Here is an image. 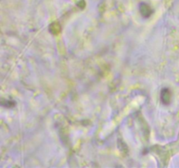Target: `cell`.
Instances as JSON below:
<instances>
[{"mask_svg":"<svg viewBox=\"0 0 179 168\" xmlns=\"http://www.w3.org/2000/svg\"><path fill=\"white\" fill-rule=\"evenodd\" d=\"M171 97H172V95H171L170 88H164L162 89L161 94H160V99H161V102L163 104H164V105L170 104V101H171Z\"/></svg>","mask_w":179,"mask_h":168,"instance_id":"obj_1","label":"cell"},{"mask_svg":"<svg viewBox=\"0 0 179 168\" xmlns=\"http://www.w3.org/2000/svg\"><path fill=\"white\" fill-rule=\"evenodd\" d=\"M2 105H3L4 107L10 108V107H13V106H15V103L12 102V101L8 100V101H4V102H2Z\"/></svg>","mask_w":179,"mask_h":168,"instance_id":"obj_3","label":"cell"},{"mask_svg":"<svg viewBox=\"0 0 179 168\" xmlns=\"http://www.w3.org/2000/svg\"><path fill=\"white\" fill-rule=\"evenodd\" d=\"M139 11L141 16L144 19H148L153 14V9L150 7V5H148L146 3H142L139 5Z\"/></svg>","mask_w":179,"mask_h":168,"instance_id":"obj_2","label":"cell"}]
</instances>
